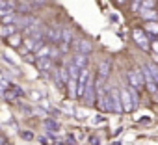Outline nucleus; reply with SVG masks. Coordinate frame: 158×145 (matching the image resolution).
Listing matches in <instances>:
<instances>
[{
	"mask_svg": "<svg viewBox=\"0 0 158 145\" xmlns=\"http://www.w3.org/2000/svg\"><path fill=\"white\" fill-rule=\"evenodd\" d=\"M127 78H128V84L136 89H139L141 86H145V80H143V72L139 69H128L127 71Z\"/></svg>",
	"mask_w": 158,
	"mask_h": 145,
	"instance_id": "obj_1",
	"label": "nucleus"
},
{
	"mask_svg": "<svg viewBox=\"0 0 158 145\" xmlns=\"http://www.w3.org/2000/svg\"><path fill=\"white\" fill-rule=\"evenodd\" d=\"M110 104H112V112L114 114H123V104H121V93L117 88H110Z\"/></svg>",
	"mask_w": 158,
	"mask_h": 145,
	"instance_id": "obj_2",
	"label": "nucleus"
},
{
	"mask_svg": "<svg viewBox=\"0 0 158 145\" xmlns=\"http://www.w3.org/2000/svg\"><path fill=\"white\" fill-rule=\"evenodd\" d=\"M88 80H89V72H88V69H82L80 75H78V78H76V99H80L84 95V89L88 86Z\"/></svg>",
	"mask_w": 158,
	"mask_h": 145,
	"instance_id": "obj_3",
	"label": "nucleus"
},
{
	"mask_svg": "<svg viewBox=\"0 0 158 145\" xmlns=\"http://www.w3.org/2000/svg\"><path fill=\"white\" fill-rule=\"evenodd\" d=\"M143 80H145V86H147V89L152 93V95H158V82L154 80V77L151 75V71H149V67L147 65H143Z\"/></svg>",
	"mask_w": 158,
	"mask_h": 145,
	"instance_id": "obj_4",
	"label": "nucleus"
},
{
	"mask_svg": "<svg viewBox=\"0 0 158 145\" xmlns=\"http://www.w3.org/2000/svg\"><path fill=\"white\" fill-rule=\"evenodd\" d=\"M119 93H121V104H123V112H132V108H134L136 104H134V99H132V95H130L128 88H123V89H119Z\"/></svg>",
	"mask_w": 158,
	"mask_h": 145,
	"instance_id": "obj_5",
	"label": "nucleus"
},
{
	"mask_svg": "<svg viewBox=\"0 0 158 145\" xmlns=\"http://www.w3.org/2000/svg\"><path fill=\"white\" fill-rule=\"evenodd\" d=\"M73 48H74V52H80V54H91V43L89 41H86V39H76L74 37V41H73V45H71Z\"/></svg>",
	"mask_w": 158,
	"mask_h": 145,
	"instance_id": "obj_6",
	"label": "nucleus"
},
{
	"mask_svg": "<svg viewBox=\"0 0 158 145\" xmlns=\"http://www.w3.org/2000/svg\"><path fill=\"white\" fill-rule=\"evenodd\" d=\"M132 37H134L138 47H141L143 50H149V41H147V35H145V32L141 28H134L132 30Z\"/></svg>",
	"mask_w": 158,
	"mask_h": 145,
	"instance_id": "obj_7",
	"label": "nucleus"
},
{
	"mask_svg": "<svg viewBox=\"0 0 158 145\" xmlns=\"http://www.w3.org/2000/svg\"><path fill=\"white\" fill-rule=\"evenodd\" d=\"M35 19L30 15V13H24V15H17V19H15V23H13V26L15 28H19V30H26L32 23H34Z\"/></svg>",
	"mask_w": 158,
	"mask_h": 145,
	"instance_id": "obj_8",
	"label": "nucleus"
},
{
	"mask_svg": "<svg viewBox=\"0 0 158 145\" xmlns=\"http://www.w3.org/2000/svg\"><path fill=\"white\" fill-rule=\"evenodd\" d=\"M84 101L88 102V104H93L95 102V80L89 77V80H88V86H86V89H84Z\"/></svg>",
	"mask_w": 158,
	"mask_h": 145,
	"instance_id": "obj_9",
	"label": "nucleus"
},
{
	"mask_svg": "<svg viewBox=\"0 0 158 145\" xmlns=\"http://www.w3.org/2000/svg\"><path fill=\"white\" fill-rule=\"evenodd\" d=\"M35 65H37V69L43 72V75H48V71L52 69V60H50L48 56H45V58H35Z\"/></svg>",
	"mask_w": 158,
	"mask_h": 145,
	"instance_id": "obj_10",
	"label": "nucleus"
},
{
	"mask_svg": "<svg viewBox=\"0 0 158 145\" xmlns=\"http://www.w3.org/2000/svg\"><path fill=\"white\" fill-rule=\"evenodd\" d=\"M73 63L78 65L80 69H86L88 63H89V56H88V54H80V52H74V56H73Z\"/></svg>",
	"mask_w": 158,
	"mask_h": 145,
	"instance_id": "obj_11",
	"label": "nucleus"
},
{
	"mask_svg": "<svg viewBox=\"0 0 158 145\" xmlns=\"http://www.w3.org/2000/svg\"><path fill=\"white\" fill-rule=\"evenodd\" d=\"M43 125H45V130L47 132H58L60 130V123L56 121V119H52V117H45V121H43Z\"/></svg>",
	"mask_w": 158,
	"mask_h": 145,
	"instance_id": "obj_12",
	"label": "nucleus"
},
{
	"mask_svg": "<svg viewBox=\"0 0 158 145\" xmlns=\"http://www.w3.org/2000/svg\"><path fill=\"white\" fill-rule=\"evenodd\" d=\"M6 41H8V45L13 47V48H19V47L23 45V37H21V34H17V32H13L10 37H6Z\"/></svg>",
	"mask_w": 158,
	"mask_h": 145,
	"instance_id": "obj_13",
	"label": "nucleus"
},
{
	"mask_svg": "<svg viewBox=\"0 0 158 145\" xmlns=\"http://www.w3.org/2000/svg\"><path fill=\"white\" fill-rule=\"evenodd\" d=\"M65 88H67V97L69 99H76V78H69Z\"/></svg>",
	"mask_w": 158,
	"mask_h": 145,
	"instance_id": "obj_14",
	"label": "nucleus"
},
{
	"mask_svg": "<svg viewBox=\"0 0 158 145\" xmlns=\"http://www.w3.org/2000/svg\"><path fill=\"white\" fill-rule=\"evenodd\" d=\"M108 75H110V61H102L101 65H99V78H102V80H106L108 78Z\"/></svg>",
	"mask_w": 158,
	"mask_h": 145,
	"instance_id": "obj_15",
	"label": "nucleus"
},
{
	"mask_svg": "<svg viewBox=\"0 0 158 145\" xmlns=\"http://www.w3.org/2000/svg\"><path fill=\"white\" fill-rule=\"evenodd\" d=\"M15 30H17V28H15L13 24H0V37L6 39V37H10Z\"/></svg>",
	"mask_w": 158,
	"mask_h": 145,
	"instance_id": "obj_16",
	"label": "nucleus"
},
{
	"mask_svg": "<svg viewBox=\"0 0 158 145\" xmlns=\"http://www.w3.org/2000/svg\"><path fill=\"white\" fill-rule=\"evenodd\" d=\"M65 69H67V75H69V78H78V75H80V71H82L80 67H78V65H74L73 61H71V63H69Z\"/></svg>",
	"mask_w": 158,
	"mask_h": 145,
	"instance_id": "obj_17",
	"label": "nucleus"
},
{
	"mask_svg": "<svg viewBox=\"0 0 158 145\" xmlns=\"http://www.w3.org/2000/svg\"><path fill=\"white\" fill-rule=\"evenodd\" d=\"M50 45H41L37 50H35V58H45V56H48L50 58Z\"/></svg>",
	"mask_w": 158,
	"mask_h": 145,
	"instance_id": "obj_18",
	"label": "nucleus"
},
{
	"mask_svg": "<svg viewBox=\"0 0 158 145\" xmlns=\"http://www.w3.org/2000/svg\"><path fill=\"white\" fill-rule=\"evenodd\" d=\"M15 19H17L15 11H10V13L2 15V24H13V23H15Z\"/></svg>",
	"mask_w": 158,
	"mask_h": 145,
	"instance_id": "obj_19",
	"label": "nucleus"
},
{
	"mask_svg": "<svg viewBox=\"0 0 158 145\" xmlns=\"http://www.w3.org/2000/svg\"><path fill=\"white\" fill-rule=\"evenodd\" d=\"M145 19H158V11H154L152 8H149V10H141L139 11Z\"/></svg>",
	"mask_w": 158,
	"mask_h": 145,
	"instance_id": "obj_20",
	"label": "nucleus"
},
{
	"mask_svg": "<svg viewBox=\"0 0 158 145\" xmlns=\"http://www.w3.org/2000/svg\"><path fill=\"white\" fill-rule=\"evenodd\" d=\"M145 30H147L149 34L156 35V34H158V23H154V21H152V23H147V24H145Z\"/></svg>",
	"mask_w": 158,
	"mask_h": 145,
	"instance_id": "obj_21",
	"label": "nucleus"
},
{
	"mask_svg": "<svg viewBox=\"0 0 158 145\" xmlns=\"http://www.w3.org/2000/svg\"><path fill=\"white\" fill-rule=\"evenodd\" d=\"M19 136H21L23 139H26V141H32V139H34V132H32V130H21Z\"/></svg>",
	"mask_w": 158,
	"mask_h": 145,
	"instance_id": "obj_22",
	"label": "nucleus"
},
{
	"mask_svg": "<svg viewBox=\"0 0 158 145\" xmlns=\"http://www.w3.org/2000/svg\"><path fill=\"white\" fill-rule=\"evenodd\" d=\"M2 60H4V61H6V63H10V65H11V67H13V69H15V71H19V69H17V63H15V60H13V58H11V56H8V54H6V52H4V54H2Z\"/></svg>",
	"mask_w": 158,
	"mask_h": 145,
	"instance_id": "obj_23",
	"label": "nucleus"
},
{
	"mask_svg": "<svg viewBox=\"0 0 158 145\" xmlns=\"http://www.w3.org/2000/svg\"><path fill=\"white\" fill-rule=\"evenodd\" d=\"M152 4H154V0H141L139 11H141V10H149V8H152Z\"/></svg>",
	"mask_w": 158,
	"mask_h": 145,
	"instance_id": "obj_24",
	"label": "nucleus"
},
{
	"mask_svg": "<svg viewBox=\"0 0 158 145\" xmlns=\"http://www.w3.org/2000/svg\"><path fill=\"white\" fill-rule=\"evenodd\" d=\"M147 67H149V71H151V75L154 77V80L158 82V67H156V65H152V63H151V65H147Z\"/></svg>",
	"mask_w": 158,
	"mask_h": 145,
	"instance_id": "obj_25",
	"label": "nucleus"
},
{
	"mask_svg": "<svg viewBox=\"0 0 158 145\" xmlns=\"http://www.w3.org/2000/svg\"><path fill=\"white\" fill-rule=\"evenodd\" d=\"M37 102H39V106H41V108H45L47 112L50 110V102H48V99H39Z\"/></svg>",
	"mask_w": 158,
	"mask_h": 145,
	"instance_id": "obj_26",
	"label": "nucleus"
},
{
	"mask_svg": "<svg viewBox=\"0 0 158 145\" xmlns=\"http://www.w3.org/2000/svg\"><path fill=\"white\" fill-rule=\"evenodd\" d=\"M139 6H141V0H130V8H132V11H139Z\"/></svg>",
	"mask_w": 158,
	"mask_h": 145,
	"instance_id": "obj_27",
	"label": "nucleus"
},
{
	"mask_svg": "<svg viewBox=\"0 0 158 145\" xmlns=\"http://www.w3.org/2000/svg\"><path fill=\"white\" fill-rule=\"evenodd\" d=\"M89 145H99V136H89Z\"/></svg>",
	"mask_w": 158,
	"mask_h": 145,
	"instance_id": "obj_28",
	"label": "nucleus"
},
{
	"mask_svg": "<svg viewBox=\"0 0 158 145\" xmlns=\"http://www.w3.org/2000/svg\"><path fill=\"white\" fill-rule=\"evenodd\" d=\"M151 48L158 54V39H152V41H151Z\"/></svg>",
	"mask_w": 158,
	"mask_h": 145,
	"instance_id": "obj_29",
	"label": "nucleus"
},
{
	"mask_svg": "<svg viewBox=\"0 0 158 145\" xmlns=\"http://www.w3.org/2000/svg\"><path fill=\"white\" fill-rule=\"evenodd\" d=\"M30 99H34V101H39V99H41L39 91H32V93H30Z\"/></svg>",
	"mask_w": 158,
	"mask_h": 145,
	"instance_id": "obj_30",
	"label": "nucleus"
},
{
	"mask_svg": "<svg viewBox=\"0 0 158 145\" xmlns=\"http://www.w3.org/2000/svg\"><path fill=\"white\" fill-rule=\"evenodd\" d=\"M24 61H35V56H30V54H24Z\"/></svg>",
	"mask_w": 158,
	"mask_h": 145,
	"instance_id": "obj_31",
	"label": "nucleus"
},
{
	"mask_svg": "<svg viewBox=\"0 0 158 145\" xmlns=\"http://www.w3.org/2000/svg\"><path fill=\"white\" fill-rule=\"evenodd\" d=\"M39 141H41V143H43V145H48V143H50V141H48V139H47V138H39Z\"/></svg>",
	"mask_w": 158,
	"mask_h": 145,
	"instance_id": "obj_32",
	"label": "nucleus"
},
{
	"mask_svg": "<svg viewBox=\"0 0 158 145\" xmlns=\"http://www.w3.org/2000/svg\"><path fill=\"white\" fill-rule=\"evenodd\" d=\"M4 141H6V138H4V134H0V145H4Z\"/></svg>",
	"mask_w": 158,
	"mask_h": 145,
	"instance_id": "obj_33",
	"label": "nucleus"
},
{
	"mask_svg": "<svg viewBox=\"0 0 158 145\" xmlns=\"http://www.w3.org/2000/svg\"><path fill=\"white\" fill-rule=\"evenodd\" d=\"M54 145H65V143H63V141H58V143H54Z\"/></svg>",
	"mask_w": 158,
	"mask_h": 145,
	"instance_id": "obj_34",
	"label": "nucleus"
},
{
	"mask_svg": "<svg viewBox=\"0 0 158 145\" xmlns=\"http://www.w3.org/2000/svg\"><path fill=\"white\" fill-rule=\"evenodd\" d=\"M114 145H123V143H121V141H115V143H114Z\"/></svg>",
	"mask_w": 158,
	"mask_h": 145,
	"instance_id": "obj_35",
	"label": "nucleus"
},
{
	"mask_svg": "<svg viewBox=\"0 0 158 145\" xmlns=\"http://www.w3.org/2000/svg\"><path fill=\"white\" fill-rule=\"evenodd\" d=\"M117 2H121V4H123V2H125V0H117Z\"/></svg>",
	"mask_w": 158,
	"mask_h": 145,
	"instance_id": "obj_36",
	"label": "nucleus"
},
{
	"mask_svg": "<svg viewBox=\"0 0 158 145\" xmlns=\"http://www.w3.org/2000/svg\"><path fill=\"white\" fill-rule=\"evenodd\" d=\"M4 145H8V143H4Z\"/></svg>",
	"mask_w": 158,
	"mask_h": 145,
	"instance_id": "obj_37",
	"label": "nucleus"
}]
</instances>
